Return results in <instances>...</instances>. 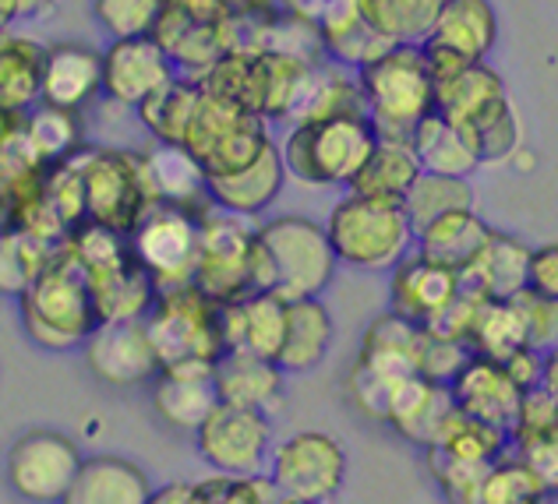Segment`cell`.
<instances>
[{"mask_svg":"<svg viewBox=\"0 0 558 504\" xmlns=\"http://www.w3.org/2000/svg\"><path fill=\"white\" fill-rule=\"evenodd\" d=\"M498 39V14L492 0H446L432 33L421 39L435 82L449 78L460 67L484 61Z\"/></svg>","mask_w":558,"mask_h":504,"instance_id":"obj_14","label":"cell"},{"mask_svg":"<svg viewBox=\"0 0 558 504\" xmlns=\"http://www.w3.org/2000/svg\"><path fill=\"white\" fill-rule=\"evenodd\" d=\"M336 250L326 226L312 219L283 216L255 230L252 290H272L283 300L318 296L336 275Z\"/></svg>","mask_w":558,"mask_h":504,"instance_id":"obj_1","label":"cell"},{"mask_svg":"<svg viewBox=\"0 0 558 504\" xmlns=\"http://www.w3.org/2000/svg\"><path fill=\"white\" fill-rule=\"evenodd\" d=\"M488 241H492L488 222L474 209H457V212L432 219L428 226H421L414 250L463 275L470 265L481 258V250L488 247Z\"/></svg>","mask_w":558,"mask_h":504,"instance_id":"obj_28","label":"cell"},{"mask_svg":"<svg viewBox=\"0 0 558 504\" xmlns=\"http://www.w3.org/2000/svg\"><path fill=\"white\" fill-rule=\"evenodd\" d=\"M149 335L159 364L178 360H216L223 353L219 332V300L195 283L167 286L156 293Z\"/></svg>","mask_w":558,"mask_h":504,"instance_id":"obj_7","label":"cell"},{"mask_svg":"<svg viewBox=\"0 0 558 504\" xmlns=\"http://www.w3.org/2000/svg\"><path fill=\"white\" fill-rule=\"evenodd\" d=\"M47 261H50V255L39 236L25 233L22 226L0 230V293L22 296Z\"/></svg>","mask_w":558,"mask_h":504,"instance_id":"obj_42","label":"cell"},{"mask_svg":"<svg viewBox=\"0 0 558 504\" xmlns=\"http://www.w3.org/2000/svg\"><path fill=\"white\" fill-rule=\"evenodd\" d=\"M506 441H509L506 427L477 420V417H470V413H463L457 406L449 413V420L442 423V431H438L435 444H428V448L449 452L457 458H470V463H495V458L502 455Z\"/></svg>","mask_w":558,"mask_h":504,"instance_id":"obj_40","label":"cell"},{"mask_svg":"<svg viewBox=\"0 0 558 504\" xmlns=\"http://www.w3.org/2000/svg\"><path fill=\"white\" fill-rule=\"evenodd\" d=\"M22 321L39 349H82L85 335L93 332L99 318L89 275H85L82 261L71 255V247L43 265L39 275L22 293Z\"/></svg>","mask_w":558,"mask_h":504,"instance_id":"obj_3","label":"cell"},{"mask_svg":"<svg viewBox=\"0 0 558 504\" xmlns=\"http://www.w3.org/2000/svg\"><path fill=\"white\" fill-rule=\"evenodd\" d=\"M502 93H506V85L495 74V67L474 61L460 67L457 74H449V78L435 82V110L449 116L452 124H463L470 113H477L484 102Z\"/></svg>","mask_w":558,"mask_h":504,"instance_id":"obj_37","label":"cell"},{"mask_svg":"<svg viewBox=\"0 0 558 504\" xmlns=\"http://www.w3.org/2000/svg\"><path fill=\"white\" fill-rule=\"evenodd\" d=\"M526 290L558 300V244H545L531 250V265H526Z\"/></svg>","mask_w":558,"mask_h":504,"instance_id":"obj_48","label":"cell"},{"mask_svg":"<svg viewBox=\"0 0 558 504\" xmlns=\"http://www.w3.org/2000/svg\"><path fill=\"white\" fill-rule=\"evenodd\" d=\"M375 142L378 135L364 113H336L298 121L279 156H283L287 176L307 187H350Z\"/></svg>","mask_w":558,"mask_h":504,"instance_id":"obj_5","label":"cell"},{"mask_svg":"<svg viewBox=\"0 0 558 504\" xmlns=\"http://www.w3.org/2000/svg\"><path fill=\"white\" fill-rule=\"evenodd\" d=\"M57 8V0H0V11L11 22H39Z\"/></svg>","mask_w":558,"mask_h":504,"instance_id":"obj_49","label":"cell"},{"mask_svg":"<svg viewBox=\"0 0 558 504\" xmlns=\"http://www.w3.org/2000/svg\"><path fill=\"white\" fill-rule=\"evenodd\" d=\"M138 159H142V176H145V190H149V201L181 205V209L202 212L198 201H209L205 170L184 145L159 142L153 152H145Z\"/></svg>","mask_w":558,"mask_h":504,"instance_id":"obj_26","label":"cell"},{"mask_svg":"<svg viewBox=\"0 0 558 504\" xmlns=\"http://www.w3.org/2000/svg\"><path fill=\"white\" fill-rule=\"evenodd\" d=\"M428 458H432L435 480L446 491L449 501L481 504V483H484V477H488L492 463H470V458H457V455L438 452V448H428Z\"/></svg>","mask_w":558,"mask_h":504,"instance_id":"obj_46","label":"cell"},{"mask_svg":"<svg viewBox=\"0 0 558 504\" xmlns=\"http://www.w3.org/2000/svg\"><path fill=\"white\" fill-rule=\"evenodd\" d=\"M389 47H392V39H386L378 28L364 22L361 8L350 14V19H343L340 25H332L322 33V50H326L332 61L350 64V67H364L368 61H375L378 53H386Z\"/></svg>","mask_w":558,"mask_h":504,"instance_id":"obj_44","label":"cell"},{"mask_svg":"<svg viewBox=\"0 0 558 504\" xmlns=\"http://www.w3.org/2000/svg\"><path fill=\"white\" fill-rule=\"evenodd\" d=\"M460 286H463L460 272H452L446 265L410 250L392 269V310L428 329V324H435L446 315V307L457 300Z\"/></svg>","mask_w":558,"mask_h":504,"instance_id":"obj_20","label":"cell"},{"mask_svg":"<svg viewBox=\"0 0 558 504\" xmlns=\"http://www.w3.org/2000/svg\"><path fill=\"white\" fill-rule=\"evenodd\" d=\"M517 304L523 310V329H526V346L548 353L558 346V300L541 296L534 290L517 293Z\"/></svg>","mask_w":558,"mask_h":504,"instance_id":"obj_47","label":"cell"},{"mask_svg":"<svg viewBox=\"0 0 558 504\" xmlns=\"http://www.w3.org/2000/svg\"><path fill=\"white\" fill-rule=\"evenodd\" d=\"M466 343L474 353H484L492 360H506L517 349L526 346V329H523V310L517 296L498 300V296H481V304L470 318Z\"/></svg>","mask_w":558,"mask_h":504,"instance_id":"obj_34","label":"cell"},{"mask_svg":"<svg viewBox=\"0 0 558 504\" xmlns=\"http://www.w3.org/2000/svg\"><path fill=\"white\" fill-rule=\"evenodd\" d=\"M272 138L266 131V116L255 110H244L238 102L209 96L202 88V99L191 124L184 131V148L202 162L205 176L213 173H233L247 167Z\"/></svg>","mask_w":558,"mask_h":504,"instance_id":"obj_6","label":"cell"},{"mask_svg":"<svg viewBox=\"0 0 558 504\" xmlns=\"http://www.w3.org/2000/svg\"><path fill=\"white\" fill-rule=\"evenodd\" d=\"M131 255L142 261V269L153 275L159 290L195 283L198 265V212L181 205L153 201L128 233Z\"/></svg>","mask_w":558,"mask_h":504,"instance_id":"obj_10","label":"cell"},{"mask_svg":"<svg viewBox=\"0 0 558 504\" xmlns=\"http://www.w3.org/2000/svg\"><path fill=\"white\" fill-rule=\"evenodd\" d=\"M85 360L99 381L113 389H135L159 374V353L153 346L149 321L145 318H107L96 321L85 335Z\"/></svg>","mask_w":558,"mask_h":504,"instance_id":"obj_15","label":"cell"},{"mask_svg":"<svg viewBox=\"0 0 558 504\" xmlns=\"http://www.w3.org/2000/svg\"><path fill=\"white\" fill-rule=\"evenodd\" d=\"M332 346V318L318 296H298L287 300V332L283 346L276 353V364L283 374H304L315 370Z\"/></svg>","mask_w":558,"mask_h":504,"instance_id":"obj_29","label":"cell"},{"mask_svg":"<svg viewBox=\"0 0 558 504\" xmlns=\"http://www.w3.org/2000/svg\"><path fill=\"white\" fill-rule=\"evenodd\" d=\"M364 22L392 42H421L446 0H357Z\"/></svg>","mask_w":558,"mask_h":504,"instance_id":"obj_39","label":"cell"},{"mask_svg":"<svg viewBox=\"0 0 558 504\" xmlns=\"http://www.w3.org/2000/svg\"><path fill=\"white\" fill-rule=\"evenodd\" d=\"M357 85L375 135L386 142H410L414 127L435 110V74L421 42H392L357 67Z\"/></svg>","mask_w":558,"mask_h":504,"instance_id":"obj_2","label":"cell"},{"mask_svg":"<svg viewBox=\"0 0 558 504\" xmlns=\"http://www.w3.org/2000/svg\"><path fill=\"white\" fill-rule=\"evenodd\" d=\"M230 11H266L272 14L276 8H283V0H227Z\"/></svg>","mask_w":558,"mask_h":504,"instance_id":"obj_51","label":"cell"},{"mask_svg":"<svg viewBox=\"0 0 558 504\" xmlns=\"http://www.w3.org/2000/svg\"><path fill=\"white\" fill-rule=\"evenodd\" d=\"M457 409V398L446 381H435L428 374H407L389 398V413L386 420L400 431L407 441L414 444H435L442 423L449 420V413Z\"/></svg>","mask_w":558,"mask_h":504,"instance_id":"obj_23","label":"cell"},{"mask_svg":"<svg viewBox=\"0 0 558 504\" xmlns=\"http://www.w3.org/2000/svg\"><path fill=\"white\" fill-rule=\"evenodd\" d=\"M82 452L78 444L61 431H25L8 448L4 469L11 491L22 501L53 504L68 501L71 483L78 477Z\"/></svg>","mask_w":558,"mask_h":504,"instance_id":"obj_12","label":"cell"},{"mask_svg":"<svg viewBox=\"0 0 558 504\" xmlns=\"http://www.w3.org/2000/svg\"><path fill=\"white\" fill-rule=\"evenodd\" d=\"M22 135L28 148H33L39 167L64 162L82 148V127H78L75 110L50 107V102H43V107L28 113V121L22 124Z\"/></svg>","mask_w":558,"mask_h":504,"instance_id":"obj_38","label":"cell"},{"mask_svg":"<svg viewBox=\"0 0 558 504\" xmlns=\"http://www.w3.org/2000/svg\"><path fill=\"white\" fill-rule=\"evenodd\" d=\"M283 184H287V167H283V156H279L276 142H269L258 152V159H252L241 170L205 176L209 201L219 205V209H227V212L247 216V219L266 212L269 205L279 198Z\"/></svg>","mask_w":558,"mask_h":504,"instance_id":"obj_22","label":"cell"},{"mask_svg":"<svg viewBox=\"0 0 558 504\" xmlns=\"http://www.w3.org/2000/svg\"><path fill=\"white\" fill-rule=\"evenodd\" d=\"M43 61L47 50L22 33H0V113L19 116L43 96Z\"/></svg>","mask_w":558,"mask_h":504,"instance_id":"obj_30","label":"cell"},{"mask_svg":"<svg viewBox=\"0 0 558 504\" xmlns=\"http://www.w3.org/2000/svg\"><path fill=\"white\" fill-rule=\"evenodd\" d=\"M85 275H89V290H93V304H96L99 321L142 318L145 310L156 304L159 286L153 283V275L142 269V261L131 255V247L124 250V255L85 269Z\"/></svg>","mask_w":558,"mask_h":504,"instance_id":"obj_24","label":"cell"},{"mask_svg":"<svg viewBox=\"0 0 558 504\" xmlns=\"http://www.w3.org/2000/svg\"><path fill=\"white\" fill-rule=\"evenodd\" d=\"M75 162L85 195V219L128 236L153 205L145 190L142 159L121 148H89V152L78 148Z\"/></svg>","mask_w":558,"mask_h":504,"instance_id":"obj_8","label":"cell"},{"mask_svg":"<svg viewBox=\"0 0 558 504\" xmlns=\"http://www.w3.org/2000/svg\"><path fill=\"white\" fill-rule=\"evenodd\" d=\"M153 483L124 455L82 458L78 477L68 491V504H149Z\"/></svg>","mask_w":558,"mask_h":504,"instance_id":"obj_27","label":"cell"},{"mask_svg":"<svg viewBox=\"0 0 558 504\" xmlns=\"http://www.w3.org/2000/svg\"><path fill=\"white\" fill-rule=\"evenodd\" d=\"M198 99H202V85L170 78L163 88H156V93L142 102L138 113H142V121L149 124L156 142L181 145L184 131L191 124V113H195V107H198Z\"/></svg>","mask_w":558,"mask_h":504,"instance_id":"obj_41","label":"cell"},{"mask_svg":"<svg viewBox=\"0 0 558 504\" xmlns=\"http://www.w3.org/2000/svg\"><path fill=\"white\" fill-rule=\"evenodd\" d=\"M452 398L463 413L477 420H488L495 427H506L512 434V423L520 417L523 389L509 374L502 360H492L484 353H470V360L460 367V374L449 381Z\"/></svg>","mask_w":558,"mask_h":504,"instance_id":"obj_18","label":"cell"},{"mask_svg":"<svg viewBox=\"0 0 558 504\" xmlns=\"http://www.w3.org/2000/svg\"><path fill=\"white\" fill-rule=\"evenodd\" d=\"M541 384L551 392V398L558 403V346L545 353V378H541Z\"/></svg>","mask_w":558,"mask_h":504,"instance_id":"obj_50","label":"cell"},{"mask_svg":"<svg viewBox=\"0 0 558 504\" xmlns=\"http://www.w3.org/2000/svg\"><path fill=\"white\" fill-rule=\"evenodd\" d=\"M102 93V53L82 42H57L43 61V102L78 110Z\"/></svg>","mask_w":558,"mask_h":504,"instance_id":"obj_25","label":"cell"},{"mask_svg":"<svg viewBox=\"0 0 558 504\" xmlns=\"http://www.w3.org/2000/svg\"><path fill=\"white\" fill-rule=\"evenodd\" d=\"M173 78V61L153 33L113 39L102 53V93L121 107H142L156 88Z\"/></svg>","mask_w":558,"mask_h":504,"instance_id":"obj_16","label":"cell"},{"mask_svg":"<svg viewBox=\"0 0 558 504\" xmlns=\"http://www.w3.org/2000/svg\"><path fill=\"white\" fill-rule=\"evenodd\" d=\"M163 8H167V0H93L96 22L107 28L113 39L153 33Z\"/></svg>","mask_w":558,"mask_h":504,"instance_id":"obj_45","label":"cell"},{"mask_svg":"<svg viewBox=\"0 0 558 504\" xmlns=\"http://www.w3.org/2000/svg\"><path fill=\"white\" fill-rule=\"evenodd\" d=\"M219 332L223 349H252L276 360L287 332V300L272 290H247L233 300H219Z\"/></svg>","mask_w":558,"mask_h":504,"instance_id":"obj_19","label":"cell"},{"mask_svg":"<svg viewBox=\"0 0 558 504\" xmlns=\"http://www.w3.org/2000/svg\"><path fill=\"white\" fill-rule=\"evenodd\" d=\"M269 477L279 491V501L290 504L332 501L347 483V452L326 431H298L287 441L272 444Z\"/></svg>","mask_w":558,"mask_h":504,"instance_id":"obj_9","label":"cell"},{"mask_svg":"<svg viewBox=\"0 0 558 504\" xmlns=\"http://www.w3.org/2000/svg\"><path fill=\"white\" fill-rule=\"evenodd\" d=\"M219 403L276 413L283 406V367L252 349H223L213 360Z\"/></svg>","mask_w":558,"mask_h":504,"instance_id":"obj_21","label":"cell"},{"mask_svg":"<svg viewBox=\"0 0 558 504\" xmlns=\"http://www.w3.org/2000/svg\"><path fill=\"white\" fill-rule=\"evenodd\" d=\"M11 25V19H8V14L4 11H0V33H4V28Z\"/></svg>","mask_w":558,"mask_h":504,"instance_id":"obj_52","label":"cell"},{"mask_svg":"<svg viewBox=\"0 0 558 504\" xmlns=\"http://www.w3.org/2000/svg\"><path fill=\"white\" fill-rule=\"evenodd\" d=\"M326 236L336 250V261L357 272H392L417 244L403 201L357 195V190L336 201Z\"/></svg>","mask_w":558,"mask_h":504,"instance_id":"obj_4","label":"cell"},{"mask_svg":"<svg viewBox=\"0 0 558 504\" xmlns=\"http://www.w3.org/2000/svg\"><path fill=\"white\" fill-rule=\"evenodd\" d=\"M548 494V483L526 458L498 455L481 483V504H534Z\"/></svg>","mask_w":558,"mask_h":504,"instance_id":"obj_43","label":"cell"},{"mask_svg":"<svg viewBox=\"0 0 558 504\" xmlns=\"http://www.w3.org/2000/svg\"><path fill=\"white\" fill-rule=\"evenodd\" d=\"M403 209L410 216V226L417 233L421 226H428L432 219L446 216V212L474 209V187H470L466 176L421 170L417 181L410 184V190L403 195Z\"/></svg>","mask_w":558,"mask_h":504,"instance_id":"obj_36","label":"cell"},{"mask_svg":"<svg viewBox=\"0 0 558 504\" xmlns=\"http://www.w3.org/2000/svg\"><path fill=\"white\" fill-rule=\"evenodd\" d=\"M417 173H421V162L414 156V148H410V142L378 138L372 156L364 159V167L357 170L354 181H350V190H357V195H372V198L403 201L410 184L417 181Z\"/></svg>","mask_w":558,"mask_h":504,"instance_id":"obj_33","label":"cell"},{"mask_svg":"<svg viewBox=\"0 0 558 504\" xmlns=\"http://www.w3.org/2000/svg\"><path fill=\"white\" fill-rule=\"evenodd\" d=\"M247 216L227 212L209 201L198 212V265L195 286L216 300H233L252 290V247L255 230L244 226Z\"/></svg>","mask_w":558,"mask_h":504,"instance_id":"obj_11","label":"cell"},{"mask_svg":"<svg viewBox=\"0 0 558 504\" xmlns=\"http://www.w3.org/2000/svg\"><path fill=\"white\" fill-rule=\"evenodd\" d=\"M153 406L159 420L170 423L173 431L195 434L219 406L213 360H178L159 367V374L153 378Z\"/></svg>","mask_w":558,"mask_h":504,"instance_id":"obj_17","label":"cell"},{"mask_svg":"<svg viewBox=\"0 0 558 504\" xmlns=\"http://www.w3.org/2000/svg\"><path fill=\"white\" fill-rule=\"evenodd\" d=\"M460 127L470 138V145H474L481 167H498V162H509L520 152V121L506 93L484 102Z\"/></svg>","mask_w":558,"mask_h":504,"instance_id":"obj_35","label":"cell"},{"mask_svg":"<svg viewBox=\"0 0 558 504\" xmlns=\"http://www.w3.org/2000/svg\"><path fill=\"white\" fill-rule=\"evenodd\" d=\"M198 452L216 472H266L272 455L269 413L219 403L195 431Z\"/></svg>","mask_w":558,"mask_h":504,"instance_id":"obj_13","label":"cell"},{"mask_svg":"<svg viewBox=\"0 0 558 504\" xmlns=\"http://www.w3.org/2000/svg\"><path fill=\"white\" fill-rule=\"evenodd\" d=\"M410 148H414L421 170H432V173L470 176L481 167V159L474 152V145H470V138L463 135V127L452 124L449 116H442L438 110H432L414 127V135H410Z\"/></svg>","mask_w":558,"mask_h":504,"instance_id":"obj_31","label":"cell"},{"mask_svg":"<svg viewBox=\"0 0 558 504\" xmlns=\"http://www.w3.org/2000/svg\"><path fill=\"white\" fill-rule=\"evenodd\" d=\"M526 265H531V247H523L509 233H492L488 247L481 250V258L460 279L470 290L509 300V296L526 290Z\"/></svg>","mask_w":558,"mask_h":504,"instance_id":"obj_32","label":"cell"}]
</instances>
